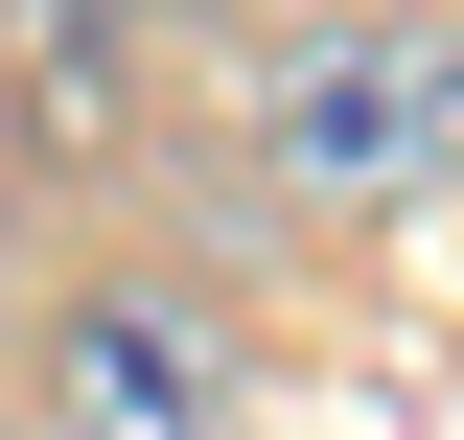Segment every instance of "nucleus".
I'll list each match as a JSON object with an SVG mask.
<instances>
[{
  "label": "nucleus",
  "mask_w": 464,
  "mask_h": 440,
  "mask_svg": "<svg viewBox=\"0 0 464 440\" xmlns=\"http://www.w3.org/2000/svg\"><path fill=\"white\" fill-rule=\"evenodd\" d=\"M279 186L302 209H418V186H464V47L418 24V0L279 47Z\"/></svg>",
  "instance_id": "obj_1"
},
{
  "label": "nucleus",
  "mask_w": 464,
  "mask_h": 440,
  "mask_svg": "<svg viewBox=\"0 0 464 440\" xmlns=\"http://www.w3.org/2000/svg\"><path fill=\"white\" fill-rule=\"evenodd\" d=\"M47 440H232V325L186 278H93L47 325Z\"/></svg>",
  "instance_id": "obj_2"
}]
</instances>
